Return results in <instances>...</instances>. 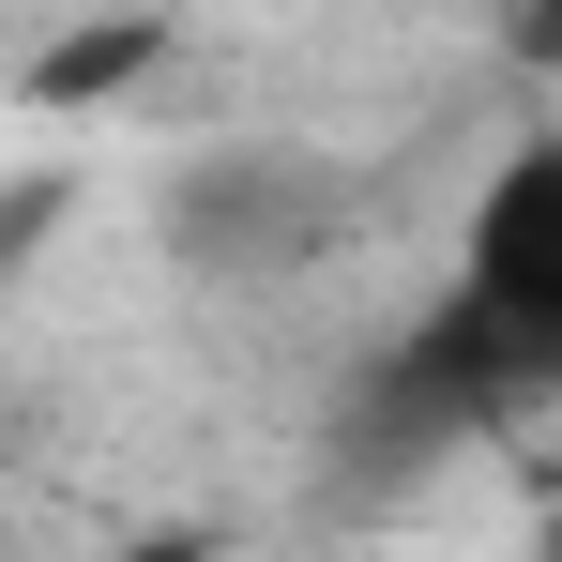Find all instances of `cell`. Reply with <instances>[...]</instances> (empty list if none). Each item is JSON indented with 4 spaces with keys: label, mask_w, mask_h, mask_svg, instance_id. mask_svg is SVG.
I'll list each match as a JSON object with an SVG mask.
<instances>
[{
    "label": "cell",
    "mask_w": 562,
    "mask_h": 562,
    "mask_svg": "<svg viewBox=\"0 0 562 562\" xmlns=\"http://www.w3.org/2000/svg\"><path fill=\"white\" fill-rule=\"evenodd\" d=\"M335 213H350V183L304 137H213V153L168 168V213L153 228H168V259L198 289H274V274H304L335 244Z\"/></svg>",
    "instance_id": "1"
},
{
    "label": "cell",
    "mask_w": 562,
    "mask_h": 562,
    "mask_svg": "<svg viewBox=\"0 0 562 562\" xmlns=\"http://www.w3.org/2000/svg\"><path fill=\"white\" fill-rule=\"evenodd\" d=\"M137 46H153V31H92V46H46V77H31V92H122V61H137Z\"/></svg>",
    "instance_id": "3"
},
{
    "label": "cell",
    "mask_w": 562,
    "mask_h": 562,
    "mask_svg": "<svg viewBox=\"0 0 562 562\" xmlns=\"http://www.w3.org/2000/svg\"><path fill=\"white\" fill-rule=\"evenodd\" d=\"M457 304L502 319V335H532V350H562V153L548 137H517L486 168L471 244H457Z\"/></svg>",
    "instance_id": "2"
}]
</instances>
